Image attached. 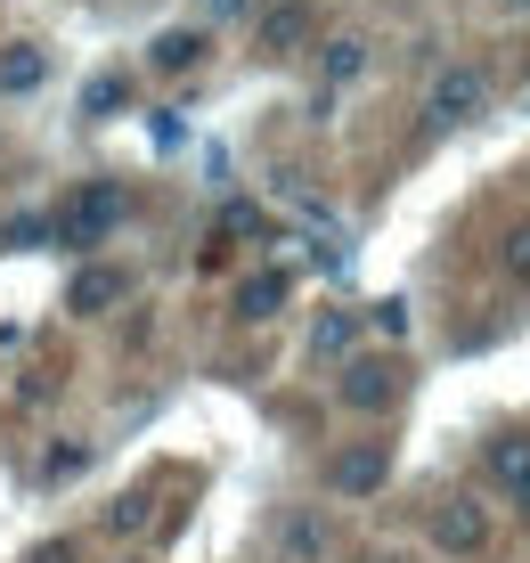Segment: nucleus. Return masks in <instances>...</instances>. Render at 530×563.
Returning a JSON list of instances; mask_svg holds the SVG:
<instances>
[{
	"instance_id": "1",
	"label": "nucleus",
	"mask_w": 530,
	"mask_h": 563,
	"mask_svg": "<svg viewBox=\"0 0 530 563\" xmlns=\"http://www.w3.org/2000/svg\"><path fill=\"white\" fill-rule=\"evenodd\" d=\"M49 212H57V245H66V254H98V245H107L114 229H123V212H131V188L98 172V180H82L66 205H49Z\"/></svg>"
},
{
	"instance_id": "2",
	"label": "nucleus",
	"mask_w": 530,
	"mask_h": 563,
	"mask_svg": "<svg viewBox=\"0 0 530 563\" xmlns=\"http://www.w3.org/2000/svg\"><path fill=\"white\" fill-rule=\"evenodd\" d=\"M482 107H489V66H474V57H457L424 82V131H465Z\"/></svg>"
},
{
	"instance_id": "3",
	"label": "nucleus",
	"mask_w": 530,
	"mask_h": 563,
	"mask_svg": "<svg viewBox=\"0 0 530 563\" xmlns=\"http://www.w3.org/2000/svg\"><path fill=\"white\" fill-rule=\"evenodd\" d=\"M424 539H433L441 555H457V563H482L489 555V507L474 490H449L433 507V522H424Z\"/></svg>"
},
{
	"instance_id": "4",
	"label": "nucleus",
	"mask_w": 530,
	"mask_h": 563,
	"mask_svg": "<svg viewBox=\"0 0 530 563\" xmlns=\"http://www.w3.org/2000/svg\"><path fill=\"white\" fill-rule=\"evenodd\" d=\"M400 384H408L400 360H384V352H360V360L335 367V400H343L351 417H384L391 400H400Z\"/></svg>"
},
{
	"instance_id": "5",
	"label": "nucleus",
	"mask_w": 530,
	"mask_h": 563,
	"mask_svg": "<svg viewBox=\"0 0 530 563\" xmlns=\"http://www.w3.org/2000/svg\"><path fill=\"white\" fill-rule=\"evenodd\" d=\"M384 482H391V441H343L327 457V490L335 498H376Z\"/></svg>"
},
{
	"instance_id": "6",
	"label": "nucleus",
	"mask_w": 530,
	"mask_h": 563,
	"mask_svg": "<svg viewBox=\"0 0 530 563\" xmlns=\"http://www.w3.org/2000/svg\"><path fill=\"white\" fill-rule=\"evenodd\" d=\"M482 474H489V490L530 522V433H489L482 441Z\"/></svg>"
},
{
	"instance_id": "7",
	"label": "nucleus",
	"mask_w": 530,
	"mask_h": 563,
	"mask_svg": "<svg viewBox=\"0 0 530 563\" xmlns=\"http://www.w3.org/2000/svg\"><path fill=\"white\" fill-rule=\"evenodd\" d=\"M131 286H140V278H131L123 262H82L66 278V310H74V319H107V310L131 302Z\"/></svg>"
},
{
	"instance_id": "8",
	"label": "nucleus",
	"mask_w": 530,
	"mask_h": 563,
	"mask_svg": "<svg viewBox=\"0 0 530 563\" xmlns=\"http://www.w3.org/2000/svg\"><path fill=\"white\" fill-rule=\"evenodd\" d=\"M286 302H294V278H286V269H245V278L229 286V319H245V327H269Z\"/></svg>"
},
{
	"instance_id": "9",
	"label": "nucleus",
	"mask_w": 530,
	"mask_h": 563,
	"mask_svg": "<svg viewBox=\"0 0 530 563\" xmlns=\"http://www.w3.org/2000/svg\"><path fill=\"white\" fill-rule=\"evenodd\" d=\"M360 310L351 302H327L319 319H310V367H343V360H360Z\"/></svg>"
},
{
	"instance_id": "10",
	"label": "nucleus",
	"mask_w": 530,
	"mask_h": 563,
	"mask_svg": "<svg viewBox=\"0 0 530 563\" xmlns=\"http://www.w3.org/2000/svg\"><path fill=\"white\" fill-rule=\"evenodd\" d=\"M310 42V0H278V9H262V25H253V49L262 57H294Z\"/></svg>"
},
{
	"instance_id": "11",
	"label": "nucleus",
	"mask_w": 530,
	"mask_h": 563,
	"mask_svg": "<svg viewBox=\"0 0 530 563\" xmlns=\"http://www.w3.org/2000/svg\"><path fill=\"white\" fill-rule=\"evenodd\" d=\"M205 49H212L205 25H164L147 42V74H196V66H205Z\"/></svg>"
},
{
	"instance_id": "12",
	"label": "nucleus",
	"mask_w": 530,
	"mask_h": 563,
	"mask_svg": "<svg viewBox=\"0 0 530 563\" xmlns=\"http://www.w3.org/2000/svg\"><path fill=\"white\" fill-rule=\"evenodd\" d=\"M327 548H335V531H327L319 507H294L278 522V563H327Z\"/></svg>"
},
{
	"instance_id": "13",
	"label": "nucleus",
	"mask_w": 530,
	"mask_h": 563,
	"mask_svg": "<svg viewBox=\"0 0 530 563\" xmlns=\"http://www.w3.org/2000/svg\"><path fill=\"white\" fill-rule=\"evenodd\" d=\"M49 82V49L42 42H0V99H25Z\"/></svg>"
},
{
	"instance_id": "14",
	"label": "nucleus",
	"mask_w": 530,
	"mask_h": 563,
	"mask_svg": "<svg viewBox=\"0 0 530 563\" xmlns=\"http://www.w3.org/2000/svg\"><path fill=\"white\" fill-rule=\"evenodd\" d=\"M360 74H367V42H360V33H335V42L319 49V82L343 90V82H360Z\"/></svg>"
},
{
	"instance_id": "15",
	"label": "nucleus",
	"mask_w": 530,
	"mask_h": 563,
	"mask_svg": "<svg viewBox=\"0 0 530 563\" xmlns=\"http://www.w3.org/2000/svg\"><path fill=\"white\" fill-rule=\"evenodd\" d=\"M123 107H131V74H90L82 82V114L107 123V114H123Z\"/></svg>"
},
{
	"instance_id": "16",
	"label": "nucleus",
	"mask_w": 530,
	"mask_h": 563,
	"mask_svg": "<svg viewBox=\"0 0 530 563\" xmlns=\"http://www.w3.org/2000/svg\"><path fill=\"white\" fill-rule=\"evenodd\" d=\"M147 522H155V515H147V490H123L107 515H98V531H107V539H140Z\"/></svg>"
},
{
	"instance_id": "17",
	"label": "nucleus",
	"mask_w": 530,
	"mask_h": 563,
	"mask_svg": "<svg viewBox=\"0 0 530 563\" xmlns=\"http://www.w3.org/2000/svg\"><path fill=\"white\" fill-rule=\"evenodd\" d=\"M0 245H57V212H16V221H0Z\"/></svg>"
},
{
	"instance_id": "18",
	"label": "nucleus",
	"mask_w": 530,
	"mask_h": 563,
	"mask_svg": "<svg viewBox=\"0 0 530 563\" xmlns=\"http://www.w3.org/2000/svg\"><path fill=\"white\" fill-rule=\"evenodd\" d=\"M498 269H506L515 286H530V221H515V229H506V245H498Z\"/></svg>"
},
{
	"instance_id": "19",
	"label": "nucleus",
	"mask_w": 530,
	"mask_h": 563,
	"mask_svg": "<svg viewBox=\"0 0 530 563\" xmlns=\"http://www.w3.org/2000/svg\"><path fill=\"white\" fill-rule=\"evenodd\" d=\"M82 457H90L82 441H57V450L42 457V482H74V474H82Z\"/></svg>"
},
{
	"instance_id": "20",
	"label": "nucleus",
	"mask_w": 530,
	"mask_h": 563,
	"mask_svg": "<svg viewBox=\"0 0 530 563\" xmlns=\"http://www.w3.org/2000/svg\"><path fill=\"white\" fill-rule=\"evenodd\" d=\"M25 563H82V539H42Z\"/></svg>"
},
{
	"instance_id": "21",
	"label": "nucleus",
	"mask_w": 530,
	"mask_h": 563,
	"mask_svg": "<svg viewBox=\"0 0 530 563\" xmlns=\"http://www.w3.org/2000/svg\"><path fill=\"white\" fill-rule=\"evenodd\" d=\"M367 319H376L384 335H408V302H400V295H391V302H376V310H367Z\"/></svg>"
},
{
	"instance_id": "22",
	"label": "nucleus",
	"mask_w": 530,
	"mask_h": 563,
	"mask_svg": "<svg viewBox=\"0 0 530 563\" xmlns=\"http://www.w3.org/2000/svg\"><path fill=\"white\" fill-rule=\"evenodd\" d=\"M147 140H155V147H180L188 131H180V114H155V123H147Z\"/></svg>"
},
{
	"instance_id": "23",
	"label": "nucleus",
	"mask_w": 530,
	"mask_h": 563,
	"mask_svg": "<svg viewBox=\"0 0 530 563\" xmlns=\"http://www.w3.org/2000/svg\"><path fill=\"white\" fill-rule=\"evenodd\" d=\"M221 229H238V238H253V229H262V212H253V205H229V212H221Z\"/></svg>"
},
{
	"instance_id": "24",
	"label": "nucleus",
	"mask_w": 530,
	"mask_h": 563,
	"mask_svg": "<svg viewBox=\"0 0 530 563\" xmlns=\"http://www.w3.org/2000/svg\"><path fill=\"white\" fill-rule=\"evenodd\" d=\"M253 9V0H205V16H212V25H229V16H245Z\"/></svg>"
},
{
	"instance_id": "25",
	"label": "nucleus",
	"mask_w": 530,
	"mask_h": 563,
	"mask_svg": "<svg viewBox=\"0 0 530 563\" xmlns=\"http://www.w3.org/2000/svg\"><path fill=\"white\" fill-rule=\"evenodd\" d=\"M506 9H515V16H530V0H506Z\"/></svg>"
},
{
	"instance_id": "26",
	"label": "nucleus",
	"mask_w": 530,
	"mask_h": 563,
	"mask_svg": "<svg viewBox=\"0 0 530 563\" xmlns=\"http://www.w3.org/2000/svg\"><path fill=\"white\" fill-rule=\"evenodd\" d=\"M123 563H140V555H123Z\"/></svg>"
},
{
	"instance_id": "27",
	"label": "nucleus",
	"mask_w": 530,
	"mask_h": 563,
	"mask_svg": "<svg viewBox=\"0 0 530 563\" xmlns=\"http://www.w3.org/2000/svg\"><path fill=\"white\" fill-rule=\"evenodd\" d=\"M376 563H391V555H376Z\"/></svg>"
}]
</instances>
